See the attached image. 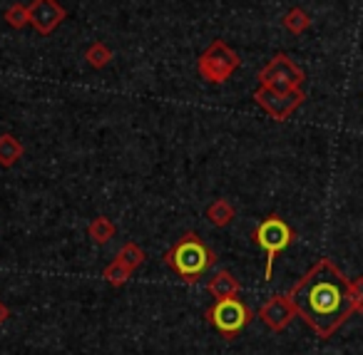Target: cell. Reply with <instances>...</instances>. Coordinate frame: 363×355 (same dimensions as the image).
I'll list each match as a JSON object with an SVG mask.
<instances>
[{
    "label": "cell",
    "mask_w": 363,
    "mask_h": 355,
    "mask_svg": "<svg viewBox=\"0 0 363 355\" xmlns=\"http://www.w3.org/2000/svg\"><path fill=\"white\" fill-rule=\"evenodd\" d=\"M8 318H11V308H8V305L3 303V300H0V325L6 323Z\"/></svg>",
    "instance_id": "ffe728a7"
},
{
    "label": "cell",
    "mask_w": 363,
    "mask_h": 355,
    "mask_svg": "<svg viewBox=\"0 0 363 355\" xmlns=\"http://www.w3.org/2000/svg\"><path fill=\"white\" fill-rule=\"evenodd\" d=\"M164 266L182 278L184 283H197L199 278L207 276V271L217 264V254L207 246V241L197 231L182 234L162 256Z\"/></svg>",
    "instance_id": "7a4b0ae2"
},
{
    "label": "cell",
    "mask_w": 363,
    "mask_h": 355,
    "mask_svg": "<svg viewBox=\"0 0 363 355\" xmlns=\"http://www.w3.org/2000/svg\"><path fill=\"white\" fill-rule=\"evenodd\" d=\"M207 291H209V295H212L214 300L234 298V295H239V291H242V283H239L237 276H234L232 271L222 269V271H217L212 278H209Z\"/></svg>",
    "instance_id": "30bf717a"
},
{
    "label": "cell",
    "mask_w": 363,
    "mask_h": 355,
    "mask_svg": "<svg viewBox=\"0 0 363 355\" xmlns=\"http://www.w3.org/2000/svg\"><path fill=\"white\" fill-rule=\"evenodd\" d=\"M102 278H105L112 288H120V286H125L127 281L132 278V269L125 261H120L115 256V261H110V264L105 266V271H102Z\"/></svg>",
    "instance_id": "5bb4252c"
},
{
    "label": "cell",
    "mask_w": 363,
    "mask_h": 355,
    "mask_svg": "<svg viewBox=\"0 0 363 355\" xmlns=\"http://www.w3.org/2000/svg\"><path fill=\"white\" fill-rule=\"evenodd\" d=\"M286 295L298 318H303V323L321 340L331 338L356 313L351 300V281L331 259L316 261Z\"/></svg>",
    "instance_id": "6da1fadb"
},
{
    "label": "cell",
    "mask_w": 363,
    "mask_h": 355,
    "mask_svg": "<svg viewBox=\"0 0 363 355\" xmlns=\"http://www.w3.org/2000/svg\"><path fill=\"white\" fill-rule=\"evenodd\" d=\"M351 300L356 305V313H363V276L351 281Z\"/></svg>",
    "instance_id": "d6986e66"
},
{
    "label": "cell",
    "mask_w": 363,
    "mask_h": 355,
    "mask_svg": "<svg viewBox=\"0 0 363 355\" xmlns=\"http://www.w3.org/2000/svg\"><path fill=\"white\" fill-rule=\"evenodd\" d=\"M204 318H207V323L212 325L222 338L232 340L252 323L254 313L244 300H239L237 295H234V298L214 300L207 308V313H204Z\"/></svg>",
    "instance_id": "277c9868"
},
{
    "label": "cell",
    "mask_w": 363,
    "mask_h": 355,
    "mask_svg": "<svg viewBox=\"0 0 363 355\" xmlns=\"http://www.w3.org/2000/svg\"><path fill=\"white\" fill-rule=\"evenodd\" d=\"M85 62L92 67V70H105V67L112 62V50L100 40L92 43V45L85 50Z\"/></svg>",
    "instance_id": "2e32d148"
},
{
    "label": "cell",
    "mask_w": 363,
    "mask_h": 355,
    "mask_svg": "<svg viewBox=\"0 0 363 355\" xmlns=\"http://www.w3.org/2000/svg\"><path fill=\"white\" fill-rule=\"evenodd\" d=\"M303 100H306V92L303 90L281 92V90H272L267 85H259L254 90V102L277 122H286L303 105Z\"/></svg>",
    "instance_id": "52a82bcc"
},
{
    "label": "cell",
    "mask_w": 363,
    "mask_h": 355,
    "mask_svg": "<svg viewBox=\"0 0 363 355\" xmlns=\"http://www.w3.org/2000/svg\"><path fill=\"white\" fill-rule=\"evenodd\" d=\"M257 315L269 330H274V333H281V330H286L289 323L296 318V308L291 305L289 295L277 293V295H272V298H269L262 308H259Z\"/></svg>",
    "instance_id": "9c48e42d"
},
{
    "label": "cell",
    "mask_w": 363,
    "mask_h": 355,
    "mask_svg": "<svg viewBox=\"0 0 363 355\" xmlns=\"http://www.w3.org/2000/svg\"><path fill=\"white\" fill-rule=\"evenodd\" d=\"M234 216H237V209H234L232 201H227V199L212 201V204L207 206V211H204V219H207L212 226H217V229L229 226L234 221Z\"/></svg>",
    "instance_id": "7c38bea8"
},
{
    "label": "cell",
    "mask_w": 363,
    "mask_h": 355,
    "mask_svg": "<svg viewBox=\"0 0 363 355\" xmlns=\"http://www.w3.org/2000/svg\"><path fill=\"white\" fill-rule=\"evenodd\" d=\"M242 65V57L232 50L224 40H212L207 50L199 55L197 72L209 85H224Z\"/></svg>",
    "instance_id": "5b68a950"
},
{
    "label": "cell",
    "mask_w": 363,
    "mask_h": 355,
    "mask_svg": "<svg viewBox=\"0 0 363 355\" xmlns=\"http://www.w3.org/2000/svg\"><path fill=\"white\" fill-rule=\"evenodd\" d=\"M26 154V147L18 140L16 135H0V167L3 169H11Z\"/></svg>",
    "instance_id": "8fae6325"
},
{
    "label": "cell",
    "mask_w": 363,
    "mask_h": 355,
    "mask_svg": "<svg viewBox=\"0 0 363 355\" xmlns=\"http://www.w3.org/2000/svg\"><path fill=\"white\" fill-rule=\"evenodd\" d=\"M28 8H30V26L40 35H52L67 21V11L57 0H33Z\"/></svg>",
    "instance_id": "ba28073f"
},
{
    "label": "cell",
    "mask_w": 363,
    "mask_h": 355,
    "mask_svg": "<svg viewBox=\"0 0 363 355\" xmlns=\"http://www.w3.org/2000/svg\"><path fill=\"white\" fill-rule=\"evenodd\" d=\"M303 80H306L303 70L291 57L284 55V52L274 55L272 60L262 67V72H259V85H267V87H272V90H281V92L301 90Z\"/></svg>",
    "instance_id": "8992f818"
},
{
    "label": "cell",
    "mask_w": 363,
    "mask_h": 355,
    "mask_svg": "<svg viewBox=\"0 0 363 355\" xmlns=\"http://www.w3.org/2000/svg\"><path fill=\"white\" fill-rule=\"evenodd\" d=\"M87 236L92 239V244L97 246H105L115 239V224H112L107 216H95L87 226Z\"/></svg>",
    "instance_id": "4fadbf2b"
},
{
    "label": "cell",
    "mask_w": 363,
    "mask_h": 355,
    "mask_svg": "<svg viewBox=\"0 0 363 355\" xmlns=\"http://www.w3.org/2000/svg\"><path fill=\"white\" fill-rule=\"evenodd\" d=\"M281 26L286 28L291 35H301V33H306L308 28H311V18H308V13L303 11V8H291V11L281 18Z\"/></svg>",
    "instance_id": "9a60e30c"
},
{
    "label": "cell",
    "mask_w": 363,
    "mask_h": 355,
    "mask_svg": "<svg viewBox=\"0 0 363 355\" xmlns=\"http://www.w3.org/2000/svg\"><path fill=\"white\" fill-rule=\"evenodd\" d=\"M252 239L259 249L267 254V269H264V281H272L274 261L281 251H286L294 244V229L279 214H269L267 219L259 221V226L252 231Z\"/></svg>",
    "instance_id": "3957f363"
},
{
    "label": "cell",
    "mask_w": 363,
    "mask_h": 355,
    "mask_svg": "<svg viewBox=\"0 0 363 355\" xmlns=\"http://www.w3.org/2000/svg\"><path fill=\"white\" fill-rule=\"evenodd\" d=\"M3 21H6L13 30H23V28L30 26V8L23 6V3H13V6H8L6 13H3Z\"/></svg>",
    "instance_id": "e0dca14e"
},
{
    "label": "cell",
    "mask_w": 363,
    "mask_h": 355,
    "mask_svg": "<svg viewBox=\"0 0 363 355\" xmlns=\"http://www.w3.org/2000/svg\"><path fill=\"white\" fill-rule=\"evenodd\" d=\"M117 259L125 261L132 271H137L147 261V254H145V249H142V246L135 244V241H127V244L120 249V254H117Z\"/></svg>",
    "instance_id": "ac0fdd59"
}]
</instances>
